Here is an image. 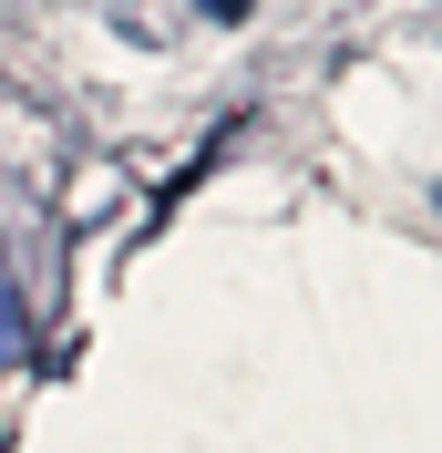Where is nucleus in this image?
<instances>
[{
	"instance_id": "f257e3e1",
	"label": "nucleus",
	"mask_w": 442,
	"mask_h": 453,
	"mask_svg": "<svg viewBox=\"0 0 442 453\" xmlns=\"http://www.w3.org/2000/svg\"><path fill=\"white\" fill-rule=\"evenodd\" d=\"M195 11H206V21H248V0H195Z\"/></svg>"
}]
</instances>
